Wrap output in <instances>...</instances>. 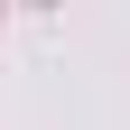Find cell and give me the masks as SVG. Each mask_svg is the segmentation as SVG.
Wrapping results in <instances>:
<instances>
[]
</instances>
